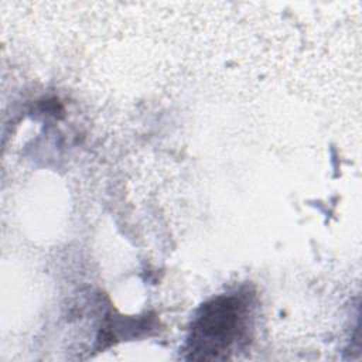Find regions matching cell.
Returning <instances> with one entry per match:
<instances>
[{
  "mask_svg": "<svg viewBox=\"0 0 362 362\" xmlns=\"http://www.w3.org/2000/svg\"><path fill=\"white\" fill-rule=\"evenodd\" d=\"M246 307L235 296H221L205 303L192 322L188 352L192 359L225 358L243 329Z\"/></svg>",
  "mask_w": 362,
  "mask_h": 362,
  "instance_id": "obj_1",
  "label": "cell"
}]
</instances>
